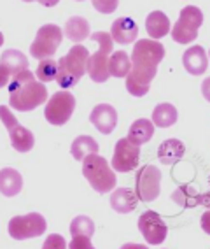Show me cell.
I'll return each mask as SVG.
<instances>
[{"label": "cell", "mask_w": 210, "mask_h": 249, "mask_svg": "<svg viewBox=\"0 0 210 249\" xmlns=\"http://www.w3.org/2000/svg\"><path fill=\"white\" fill-rule=\"evenodd\" d=\"M7 88H9V106L19 112L33 111L35 107L42 106L48 100L46 86L37 81L28 69L14 74Z\"/></svg>", "instance_id": "6da1fadb"}, {"label": "cell", "mask_w": 210, "mask_h": 249, "mask_svg": "<svg viewBox=\"0 0 210 249\" xmlns=\"http://www.w3.org/2000/svg\"><path fill=\"white\" fill-rule=\"evenodd\" d=\"M82 174L95 192L109 193L116 188V174L111 169L107 160L98 156V153L82 158Z\"/></svg>", "instance_id": "7a4b0ae2"}, {"label": "cell", "mask_w": 210, "mask_h": 249, "mask_svg": "<svg viewBox=\"0 0 210 249\" xmlns=\"http://www.w3.org/2000/svg\"><path fill=\"white\" fill-rule=\"evenodd\" d=\"M91 39L98 42V51L88 56L86 63V72L95 83H105L111 77L109 74V54L112 53L114 48V40H112L109 32H95Z\"/></svg>", "instance_id": "3957f363"}, {"label": "cell", "mask_w": 210, "mask_h": 249, "mask_svg": "<svg viewBox=\"0 0 210 249\" xmlns=\"http://www.w3.org/2000/svg\"><path fill=\"white\" fill-rule=\"evenodd\" d=\"M201 23H203V13L196 5H188L180 11L179 19L174 25V28H170L172 37L179 44H189L193 40H196Z\"/></svg>", "instance_id": "277c9868"}, {"label": "cell", "mask_w": 210, "mask_h": 249, "mask_svg": "<svg viewBox=\"0 0 210 249\" xmlns=\"http://www.w3.org/2000/svg\"><path fill=\"white\" fill-rule=\"evenodd\" d=\"M165 58V48L161 42H156L152 39H140L133 46V69L140 71H154L158 72V65Z\"/></svg>", "instance_id": "5b68a950"}, {"label": "cell", "mask_w": 210, "mask_h": 249, "mask_svg": "<svg viewBox=\"0 0 210 249\" xmlns=\"http://www.w3.org/2000/svg\"><path fill=\"white\" fill-rule=\"evenodd\" d=\"M62 39H63L62 28L58 25H54V23H48L44 27H40L39 32H37L35 40L30 46V54L35 56L37 60L51 58L56 53Z\"/></svg>", "instance_id": "8992f818"}, {"label": "cell", "mask_w": 210, "mask_h": 249, "mask_svg": "<svg viewBox=\"0 0 210 249\" xmlns=\"http://www.w3.org/2000/svg\"><path fill=\"white\" fill-rule=\"evenodd\" d=\"M161 192V170L154 165H145L135 176V195L142 202H152Z\"/></svg>", "instance_id": "52a82bcc"}, {"label": "cell", "mask_w": 210, "mask_h": 249, "mask_svg": "<svg viewBox=\"0 0 210 249\" xmlns=\"http://www.w3.org/2000/svg\"><path fill=\"white\" fill-rule=\"evenodd\" d=\"M0 120L9 132L11 144L18 153H28L35 144V137L30 130L21 126L16 120V116L7 109V106H0Z\"/></svg>", "instance_id": "ba28073f"}, {"label": "cell", "mask_w": 210, "mask_h": 249, "mask_svg": "<svg viewBox=\"0 0 210 249\" xmlns=\"http://www.w3.org/2000/svg\"><path fill=\"white\" fill-rule=\"evenodd\" d=\"M76 109V98L68 91H56L49 98V102L44 109L46 120L54 126H63L74 114Z\"/></svg>", "instance_id": "9c48e42d"}, {"label": "cell", "mask_w": 210, "mask_h": 249, "mask_svg": "<svg viewBox=\"0 0 210 249\" xmlns=\"http://www.w3.org/2000/svg\"><path fill=\"white\" fill-rule=\"evenodd\" d=\"M46 231V219L42 214L30 213L27 216H14L9 221V235L16 240H27L42 235Z\"/></svg>", "instance_id": "30bf717a"}, {"label": "cell", "mask_w": 210, "mask_h": 249, "mask_svg": "<svg viewBox=\"0 0 210 249\" xmlns=\"http://www.w3.org/2000/svg\"><path fill=\"white\" fill-rule=\"evenodd\" d=\"M140 160V146L131 144L128 139H119L114 147V156H112V169L116 172L126 174L130 170L137 169Z\"/></svg>", "instance_id": "8fae6325"}, {"label": "cell", "mask_w": 210, "mask_h": 249, "mask_svg": "<svg viewBox=\"0 0 210 249\" xmlns=\"http://www.w3.org/2000/svg\"><path fill=\"white\" fill-rule=\"evenodd\" d=\"M139 230L144 235V239L147 240V244L158 246L163 244L168 233V227L166 223L161 219V216L154 211H147L139 218Z\"/></svg>", "instance_id": "7c38bea8"}, {"label": "cell", "mask_w": 210, "mask_h": 249, "mask_svg": "<svg viewBox=\"0 0 210 249\" xmlns=\"http://www.w3.org/2000/svg\"><path fill=\"white\" fill-rule=\"evenodd\" d=\"M88 56L90 51L84 46L76 44L74 48L67 53V56H63L58 62V67L63 69L68 76H72L76 81H79L81 77L86 74V63H88Z\"/></svg>", "instance_id": "4fadbf2b"}, {"label": "cell", "mask_w": 210, "mask_h": 249, "mask_svg": "<svg viewBox=\"0 0 210 249\" xmlns=\"http://www.w3.org/2000/svg\"><path fill=\"white\" fill-rule=\"evenodd\" d=\"M90 120H91V123L95 124V128L98 130L100 134L109 135V134H112V132H114V128H116L117 112H116V109L111 106V104H98V106L91 111Z\"/></svg>", "instance_id": "5bb4252c"}, {"label": "cell", "mask_w": 210, "mask_h": 249, "mask_svg": "<svg viewBox=\"0 0 210 249\" xmlns=\"http://www.w3.org/2000/svg\"><path fill=\"white\" fill-rule=\"evenodd\" d=\"M182 63L184 69L193 74V76H201L205 74L209 69V56L207 51L201 46H191L189 49H186L182 54Z\"/></svg>", "instance_id": "9a60e30c"}, {"label": "cell", "mask_w": 210, "mask_h": 249, "mask_svg": "<svg viewBox=\"0 0 210 249\" xmlns=\"http://www.w3.org/2000/svg\"><path fill=\"white\" fill-rule=\"evenodd\" d=\"M139 36V27H137V23L133 21L131 18H117L116 21L112 23V28H111V37L114 42H119V44H131L135 42Z\"/></svg>", "instance_id": "2e32d148"}, {"label": "cell", "mask_w": 210, "mask_h": 249, "mask_svg": "<svg viewBox=\"0 0 210 249\" xmlns=\"http://www.w3.org/2000/svg\"><path fill=\"white\" fill-rule=\"evenodd\" d=\"M137 195L130 188H119L114 190L111 195V207L119 214L133 213L137 209Z\"/></svg>", "instance_id": "e0dca14e"}, {"label": "cell", "mask_w": 210, "mask_h": 249, "mask_svg": "<svg viewBox=\"0 0 210 249\" xmlns=\"http://www.w3.org/2000/svg\"><path fill=\"white\" fill-rule=\"evenodd\" d=\"M184 153H186V146L179 139H166L158 149V158L163 165H174L182 158Z\"/></svg>", "instance_id": "ac0fdd59"}, {"label": "cell", "mask_w": 210, "mask_h": 249, "mask_svg": "<svg viewBox=\"0 0 210 249\" xmlns=\"http://www.w3.org/2000/svg\"><path fill=\"white\" fill-rule=\"evenodd\" d=\"M23 190V178L18 170L2 169L0 170V193L4 196H16Z\"/></svg>", "instance_id": "d6986e66"}, {"label": "cell", "mask_w": 210, "mask_h": 249, "mask_svg": "<svg viewBox=\"0 0 210 249\" xmlns=\"http://www.w3.org/2000/svg\"><path fill=\"white\" fill-rule=\"evenodd\" d=\"M154 135V124L152 121L145 120V118H140V120L133 121L128 130V141L135 146H142V144L149 142Z\"/></svg>", "instance_id": "ffe728a7"}, {"label": "cell", "mask_w": 210, "mask_h": 249, "mask_svg": "<svg viewBox=\"0 0 210 249\" xmlns=\"http://www.w3.org/2000/svg\"><path fill=\"white\" fill-rule=\"evenodd\" d=\"M170 28H172L170 19H168V16L165 13H161V11H152L147 16V19H145V30L151 36V39L154 40L165 37L170 32Z\"/></svg>", "instance_id": "44dd1931"}, {"label": "cell", "mask_w": 210, "mask_h": 249, "mask_svg": "<svg viewBox=\"0 0 210 249\" xmlns=\"http://www.w3.org/2000/svg\"><path fill=\"white\" fill-rule=\"evenodd\" d=\"M0 67H4L9 74H18L28 69V58L18 49H7L0 56Z\"/></svg>", "instance_id": "7402d4cb"}, {"label": "cell", "mask_w": 210, "mask_h": 249, "mask_svg": "<svg viewBox=\"0 0 210 249\" xmlns=\"http://www.w3.org/2000/svg\"><path fill=\"white\" fill-rule=\"evenodd\" d=\"M65 36L72 40V42H82L84 39L90 37V23L82 16H72L67 23H65Z\"/></svg>", "instance_id": "603a6c76"}, {"label": "cell", "mask_w": 210, "mask_h": 249, "mask_svg": "<svg viewBox=\"0 0 210 249\" xmlns=\"http://www.w3.org/2000/svg\"><path fill=\"white\" fill-rule=\"evenodd\" d=\"M172 200L175 204H179L180 207H196V205L207 204V198H203V195L194 190L193 186H188V184H184V186H179L172 193Z\"/></svg>", "instance_id": "cb8c5ba5"}, {"label": "cell", "mask_w": 210, "mask_h": 249, "mask_svg": "<svg viewBox=\"0 0 210 249\" xmlns=\"http://www.w3.org/2000/svg\"><path fill=\"white\" fill-rule=\"evenodd\" d=\"M177 121V109L172 104H158L152 111V124L160 128H168Z\"/></svg>", "instance_id": "d4e9b609"}, {"label": "cell", "mask_w": 210, "mask_h": 249, "mask_svg": "<svg viewBox=\"0 0 210 249\" xmlns=\"http://www.w3.org/2000/svg\"><path fill=\"white\" fill-rule=\"evenodd\" d=\"M70 153L76 160H82L84 156L98 153V142H97L93 137H90V135H79V137L72 142Z\"/></svg>", "instance_id": "484cf974"}, {"label": "cell", "mask_w": 210, "mask_h": 249, "mask_svg": "<svg viewBox=\"0 0 210 249\" xmlns=\"http://www.w3.org/2000/svg\"><path fill=\"white\" fill-rule=\"evenodd\" d=\"M131 69V60L126 51H116L109 58V74L114 77H126Z\"/></svg>", "instance_id": "4316f807"}, {"label": "cell", "mask_w": 210, "mask_h": 249, "mask_svg": "<svg viewBox=\"0 0 210 249\" xmlns=\"http://www.w3.org/2000/svg\"><path fill=\"white\" fill-rule=\"evenodd\" d=\"M56 71H58V62H54L53 58H42L35 71L37 79L40 83H51L56 79Z\"/></svg>", "instance_id": "83f0119b"}, {"label": "cell", "mask_w": 210, "mask_h": 249, "mask_svg": "<svg viewBox=\"0 0 210 249\" xmlns=\"http://www.w3.org/2000/svg\"><path fill=\"white\" fill-rule=\"evenodd\" d=\"M70 233L74 235H86L91 237L95 233V223L88 216H77L70 223Z\"/></svg>", "instance_id": "f1b7e54d"}, {"label": "cell", "mask_w": 210, "mask_h": 249, "mask_svg": "<svg viewBox=\"0 0 210 249\" xmlns=\"http://www.w3.org/2000/svg\"><path fill=\"white\" fill-rule=\"evenodd\" d=\"M119 0H93V7L102 14H111L117 9Z\"/></svg>", "instance_id": "f546056e"}, {"label": "cell", "mask_w": 210, "mask_h": 249, "mask_svg": "<svg viewBox=\"0 0 210 249\" xmlns=\"http://www.w3.org/2000/svg\"><path fill=\"white\" fill-rule=\"evenodd\" d=\"M65 248H67V242L58 233H51L44 242V249H65Z\"/></svg>", "instance_id": "4dcf8cb0"}, {"label": "cell", "mask_w": 210, "mask_h": 249, "mask_svg": "<svg viewBox=\"0 0 210 249\" xmlns=\"http://www.w3.org/2000/svg\"><path fill=\"white\" fill-rule=\"evenodd\" d=\"M70 249H93V244H91L90 237L86 235H74V239H72L70 246H68Z\"/></svg>", "instance_id": "1f68e13d"}, {"label": "cell", "mask_w": 210, "mask_h": 249, "mask_svg": "<svg viewBox=\"0 0 210 249\" xmlns=\"http://www.w3.org/2000/svg\"><path fill=\"white\" fill-rule=\"evenodd\" d=\"M9 77H11L9 72L5 71L4 67H0V88H4V86L9 85Z\"/></svg>", "instance_id": "d6a6232c"}, {"label": "cell", "mask_w": 210, "mask_h": 249, "mask_svg": "<svg viewBox=\"0 0 210 249\" xmlns=\"http://www.w3.org/2000/svg\"><path fill=\"white\" fill-rule=\"evenodd\" d=\"M37 2H39L40 5H44V7H54L60 0H37Z\"/></svg>", "instance_id": "836d02e7"}, {"label": "cell", "mask_w": 210, "mask_h": 249, "mask_svg": "<svg viewBox=\"0 0 210 249\" xmlns=\"http://www.w3.org/2000/svg\"><path fill=\"white\" fill-rule=\"evenodd\" d=\"M2 44H4V36H2V32H0V48H2Z\"/></svg>", "instance_id": "e575fe53"}, {"label": "cell", "mask_w": 210, "mask_h": 249, "mask_svg": "<svg viewBox=\"0 0 210 249\" xmlns=\"http://www.w3.org/2000/svg\"><path fill=\"white\" fill-rule=\"evenodd\" d=\"M23 2H32V0H23Z\"/></svg>", "instance_id": "d590c367"}, {"label": "cell", "mask_w": 210, "mask_h": 249, "mask_svg": "<svg viewBox=\"0 0 210 249\" xmlns=\"http://www.w3.org/2000/svg\"><path fill=\"white\" fill-rule=\"evenodd\" d=\"M77 2H82V0H77Z\"/></svg>", "instance_id": "8d00e7d4"}]
</instances>
